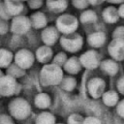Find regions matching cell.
Here are the masks:
<instances>
[{
	"label": "cell",
	"instance_id": "35",
	"mask_svg": "<svg viewBox=\"0 0 124 124\" xmlns=\"http://www.w3.org/2000/svg\"><path fill=\"white\" fill-rule=\"evenodd\" d=\"M118 90L124 94V77H122L118 81Z\"/></svg>",
	"mask_w": 124,
	"mask_h": 124
},
{
	"label": "cell",
	"instance_id": "20",
	"mask_svg": "<svg viewBox=\"0 0 124 124\" xmlns=\"http://www.w3.org/2000/svg\"><path fill=\"white\" fill-rule=\"evenodd\" d=\"M35 105L40 108H46L50 105V98L45 93L38 94L35 98Z\"/></svg>",
	"mask_w": 124,
	"mask_h": 124
},
{
	"label": "cell",
	"instance_id": "21",
	"mask_svg": "<svg viewBox=\"0 0 124 124\" xmlns=\"http://www.w3.org/2000/svg\"><path fill=\"white\" fill-rule=\"evenodd\" d=\"M13 59V54L11 51L5 48H1L0 50V66L2 68L8 67Z\"/></svg>",
	"mask_w": 124,
	"mask_h": 124
},
{
	"label": "cell",
	"instance_id": "4",
	"mask_svg": "<svg viewBox=\"0 0 124 124\" xmlns=\"http://www.w3.org/2000/svg\"><path fill=\"white\" fill-rule=\"evenodd\" d=\"M10 111L16 119H24L30 113V107L24 99H16L10 104Z\"/></svg>",
	"mask_w": 124,
	"mask_h": 124
},
{
	"label": "cell",
	"instance_id": "6",
	"mask_svg": "<svg viewBox=\"0 0 124 124\" xmlns=\"http://www.w3.org/2000/svg\"><path fill=\"white\" fill-rule=\"evenodd\" d=\"M17 83L15 77L11 75L2 76L0 79V93L3 96H11L16 92Z\"/></svg>",
	"mask_w": 124,
	"mask_h": 124
},
{
	"label": "cell",
	"instance_id": "27",
	"mask_svg": "<svg viewBox=\"0 0 124 124\" xmlns=\"http://www.w3.org/2000/svg\"><path fill=\"white\" fill-rule=\"evenodd\" d=\"M66 61H67V56H66V54L64 52L57 53L54 56V58H53V63L56 64V65H58V66L64 65L66 63Z\"/></svg>",
	"mask_w": 124,
	"mask_h": 124
},
{
	"label": "cell",
	"instance_id": "10",
	"mask_svg": "<svg viewBox=\"0 0 124 124\" xmlns=\"http://www.w3.org/2000/svg\"><path fill=\"white\" fill-rule=\"evenodd\" d=\"M105 81L102 78H94L88 82V91L93 98H99L104 94Z\"/></svg>",
	"mask_w": 124,
	"mask_h": 124
},
{
	"label": "cell",
	"instance_id": "38",
	"mask_svg": "<svg viewBox=\"0 0 124 124\" xmlns=\"http://www.w3.org/2000/svg\"><path fill=\"white\" fill-rule=\"evenodd\" d=\"M90 5H93V6H97V5H100L102 4L103 2H105L106 0H88Z\"/></svg>",
	"mask_w": 124,
	"mask_h": 124
},
{
	"label": "cell",
	"instance_id": "25",
	"mask_svg": "<svg viewBox=\"0 0 124 124\" xmlns=\"http://www.w3.org/2000/svg\"><path fill=\"white\" fill-rule=\"evenodd\" d=\"M61 86L64 90L66 91H72L75 87H76V79L74 78H71V77H68V78H65L64 79H62L61 81Z\"/></svg>",
	"mask_w": 124,
	"mask_h": 124
},
{
	"label": "cell",
	"instance_id": "18",
	"mask_svg": "<svg viewBox=\"0 0 124 124\" xmlns=\"http://www.w3.org/2000/svg\"><path fill=\"white\" fill-rule=\"evenodd\" d=\"M81 63L80 60H78L77 57H71L69 59H67L66 63L64 64V68L65 70L70 73V74H77L80 71L81 68Z\"/></svg>",
	"mask_w": 124,
	"mask_h": 124
},
{
	"label": "cell",
	"instance_id": "12",
	"mask_svg": "<svg viewBox=\"0 0 124 124\" xmlns=\"http://www.w3.org/2000/svg\"><path fill=\"white\" fill-rule=\"evenodd\" d=\"M4 5L7 9V11L9 12V14L11 16H18L21 11L23 10V4L21 1H17V0H5Z\"/></svg>",
	"mask_w": 124,
	"mask_h": 124
},
{
	"label": "cell",
	"instance_id": "30",
	"mask_svg": "<svg viewBox=\"0 0 124 124\" xmlns=\"http://www.w3.org/2000/svg\"><path fill=\"white\" fill-rule=\"evenodd\" d=\"M113 39H123L124 40V26H119L113 31Z\"/></svg>",
	"mask_w": 124,
	"mask_h": 124
},
{
	"label": "cell",
	"instance_id": "1",
	"mask_svg": "<svg viewBox=\"0 0 124 124\" xmlns=\"http://www.w3.org/2000/svg\"><path fill=\"white\" fill-rule=\"evenodd\" d=\"M63 79V72L60 66L52 63L46 64L41 71V80L45 85L58 84Z\"/></svg>",
	"mask_w": 124,
	"mask_h": 124
},
{
	"label": "cell",
	"instance_id": "17",
	"mask_svg": "<svg viewBox=\"0 0 124 124\" xmlns=\"http://www.w3.org/2000/svg\"><path fill=\"white\" fill-rule=\"evenodd\" d=\"M46 5L51 12L62 13L67 9V0H46Z\"/></svg>",
	"mask_w": 124,
	"mask_h": 124
},
{
	"label": "cell",
	"instance_id": "13",
	"mask_svg": "<svg viewBox=\"0 0 124 124\" xmlns=\"http://www.w3.org/2000/svg\"><path fill=\"white\" fill-rule=\"evenodd\" d=\"M103 18L106 22L108 23H114L116 22L120 16H119V13H118V9H116L115 7L113 6H108L107 7L104 11H103Z\"/></svg>",
	"mask_w": 124,
	"mask_h": 124
},
{
	"label": "cell",
	"instance_id": "11",
	"mask_svg": "<svg viewBox=\"0 0 124 124\" xmlns=\"http://www.w3.org/2000/svg\"><path fill=\"white\" fill-rule=\"evenodd\" d=\"M58 29L53 27V26H50V27H46L44 29V31L42 32V39H43V42L46 45V46H51L53 45L57 39L59 38V35H58Z\"/></svg>",
	"mask_w": 124,
	"mask_h": 124
},
{
	"label": "cell",
	"instance_id": "28",
	"mask_svg": "<svg viewBox=\"0 0 124 124\" xmlns=\"http://www.w3.org/2000/svg\"><path fill=\"white\" fill-rule=\"evenodd\" d=\"M84 119L79 114H72L68 118V124H83Z\"/></svg>",
	"mask_w": 124,
	"mask_h": 124
},
{
	"label": "cell",
	"instance_id": "36",
	"mask_svg": "<svg viewBox=\"0 0 124 124\" xmlns=\"http://www.w3.org/2000/svg\"><path fill=\"white\" fill-rule=\"evenodd\" d=\"M117 109H118V113L124 118V100L118 105V108H117Z\"/></svg>",
	"mask_w": 124,
	"mask_h": 124
},
{
	"label": "cell",
	"instance_id": "29",
	"mask_svg": "<svg viewBox=\"0 0 124 124\" xmlns=\"http://www.w3.org/2000/svg\"><path fill=\"white\" fill-rule=\"evenodd\" d=\"M73 5L77 8V9H85L88 7V5H90L88 0H73Z\"/></svg>",
	"mask_w": 124,
	"mask_h": 124
},
{
	"label": "cell",
	"instance_id": "7",
	"mask_svg": "<svg viewBox=\"0 0 124 124\" xmlns=\"http://www.w3.org/2000/svg\"><path fill=\"white\" fill-rule=\"evenodd\" d=\"M108 53L110 56L117 61L124 59V40L123 39H113L108 46Z\"/></svg>",
	"mask_w": 124,
	"mask_h": 124
},
{
	"label": "cell",
	"instance_id": "16",
	"mask_svg": "<svg viewBox=\"0 0 124 124\" xmlns=\"http://www.w3.org/2000/svg\"><path fill=\"white\" fill-rule=\"evenodd\" d=\"M51 57H52V50L46 45L40 46L36 51V58L42 63L48 62Z\"/></svg>",
	"mask_w": 124,
	"mask_h": 124
},
{
	"label": "cell",
	"instance_id": "32",
	"mask_svg": "<svg viewBox=\"0 0 124 124\" xmlns=\"http://www.w3.org/2000/svg\"><path fill=\"white\" fill-rule=\"evenodd\" d=\"M27 1H28V5L31 9H39L43 4L42 0H27Z\"/></svg>",
	"mask_w": 124,
	"mask_h": 124
},
{
	"label": "cell",
	"instance_id": "41",
	"mask_svg": "<svg viewBox=\"0 0 124 124\" xmlns=\"http://www.w3.org/2000/svg\"><path fill=\"white\" fill-rule=\"evenodd\" d=\"M17 1H21L22 2V1H26V0H17Z\"/></svg>",
	"mask_w": 124,
	"mask_h": 124
},
{
	"label": "cell",
	"instance_id": "40",
	"mask_svg": "<svg viewBox=\"0 0 124 124\" xmlns=\"http://www.w3.org/2000/svg\"><path fill=\"white\" fill-rule=\"evenodd\" d=\"M108 1L109 3H112V4H122L124 2V0H107Z\"/></svg>",
	"mask_w": 124,
	"mask_h": 124
},
{
	"label": "cell",
	"instance_id": "8",
	"mask_svg": "<svg viewBox=\"0 0 124 124\" xmlns=\"http://www.w3.org/2000/svg\"><path fill=\"white\" fill-rule=\"evenodd\" d=\"M15 61L16 64L22 69H27L32 66L34 62V55L31 51L27 49H20L16 53Z\"/></svg>",
	"mask_w": 124,
	"mask_h": 124
},
{
	"label": "cell",
	"instance_id": "33",
	"mask_svg": "<svg viewBox=\"0 0 124 124\" xmlns=\"http://www.w3.org/2000/svg\"><path fill=\"white\" fill-rule=\"evenodd\" d=\"M83 124H101V121L98 118H96V117L89 116V117L84 119Z\"/></svg>",
	"mask_w": 124,
	"mask_h": 124
},
{
	"label": "cell",
	"instance_id": "15",
	"mask_svg": "<svg viewBox=\"0 0 124 124\" xmlns=\"http://www.w3.org/2000/svg\"><path fill=\"white\" fill-rule=\"evenodd\" d=\"M87 42L91 46L94 47H100L102 46L105 42H106V35L99 31V32H94L92 34H90L87 38Z\"/></svg>",
	"mask_w": 124,
	"mask_h": 124
},
{
	"label": "cell",
	"instance_id": "2",
	"mask_svg": "<svg viewBox=\"0 0 124 124\" xmlns=\"http://www.w3.org/2000/svg\"><path fill=\"white\" fill-rule=\"evenodd\" d=\"M78 27V20L76 16L70 14L60 16L56 20V28L64 35L74 33Z\"/></svg>",
	"mask_w": 124,
	"mask_h": 124
},
{
	"label": "cell",
	"instance_id": "3",
	"mask_svg": "<svg viewBox=\"0 0 124 124\" xmlns=\"http://www.w3.org/2000/svg\"><path fill=\"white\" fill-rule=\"evenodd\" d=\"M60 44L67 51L76 52L81 48L82 44H83V40L79 35L75 34V33H71V34H67V35L61 37L60 38Z\"/></svg>",
	"mask_w": 124,
	"mask_h": 124
},
{
	"label": "cell",
	"instance_id": "37",
	"mask_svg": "<svg viewBox=\"0 0 124 124\" xmlns=\"http://www.w3.org/2000/svg\"><path fill=\"white\" fill-rule=\"evenodd\" d=\"M0 31H1V34H5L6 31H8V26L6 25V23L4 21H1V24H0Z\"/></svg>",
	"mask_w": 124,
	"mask_h": 124
},
{
	"label": "cell",
	"instance_id": "19",
	"mask_svg": "<svg viewBox=\"0 0 124 124\" xmlns=\"http://www.w3.org/2000/svg\"><path fill=\"white\" fill-rule=\"evenodd\" d=\"M101 68L104 70V72H106L108 75H115L118 71V65L116 63L115 60H111V59H107L104 60L101 63Z\"/></svg>",
	"mask_w": 124,
	"mask_h": 124
},
{
	"label": "cell",
	"instance_id": "39",
	"mask_svg": "<svg viewBox=\"0 0 124 124\" xmlns=\"http://www.w3.org/2000/svg\"><path fill=\"white\" fill-rule=\"evenodd\" d=\"M118 13H119V16L120 17H123L124 18V3H122L119 8H118Z\"/></svg>",
	"mask_w": 124,
	"mask_h": 124
},
{
	"label": "cell",
	"instance_id": "23",
	"mask_svg": "<svg viewBox=\"0 0 124 124\" xmlns=\"http://www.w3.org/2000/svg\"><path fill=\"white\" fill-rule=\"evenodd\" d=\"M80 21L82 23H89V22H95L97 20V15L92 10H85L79 17Z\"/></svg>",
	"mask_w": 124,
	"mask_h": 124
},
{
	"label": "cell",
	"instance_id": "26",
	"mask_svg": "<svg viewBox=\"0 0 124 124\" xmlns=\"http://www.w3.org/2000/svg\"><path fill=\"white\" fill-rule=\"evenodd\" d=\"M8 74L15 77V78H18L24 75V69H22L21 67H19L18 65H13L9 68L8 70Z\"/></svg>",
	"mask_w": 124,
	"mask_h": 124
},
{
	"label": "cell",
	"instance_id": "9",
	"mask_svg": "<svg viewBox=\"0 0 124 124\" xmlns=\"http://www.w3.org/2000/svg\"><path fill=\"white\" fill-rule=\"evenodd\" d=\"M80 63L83 67L87 69H94L99 65V56L95 50H88L84 52L80 58Z\"/></svg>",
	"mask_w": 124,
	"mask_h": 124
},
{
	"label": "cell",
	"instance_id": "34",
	"mask_svg": "<svg viewBox=\"0 0 124 124\" xmlns=\"http://www.w3.org/2000/svg\"><path fill=\"white\" fill-rule=\"evenodd\" d=\"M0 124H14L13 120L8 116V115H1V118H0Z\"/></svg>",
	"mask_w": 124,
	"mask_h": 124
},
{
	"label": "cell",
	"instance_id": "14",
	"mask_svg": "<svg viewBox=\"0 0 124 124\" xmlns=\"http://www.w3.org/2000/svg\"><path fill=\"white\" fill-rule=\"evenodd\" d=\"M30 20H31V25L36 29L44 28L46 26L47 23V18L45 16V14L42 12H36L32 14L30 16Z\"/></svg>",
	"mask_w": 124,
	"mask_h": 124
},
{
	"label": "cell",
	"instance_id": "5",
	"mask_svg": "<svg viewBox=\"0 0 124 124\" xmlns=\"http://www.w3.org/2000/svg\"><path fill=\"white\" fill-rule=\"evenodd\" d=\"M31 26L30 17L24 16H16L11 24V31L15 34H24L26 33Z\"/></svg>",
	"mask_w": 124,
	"mask_h": 124
},
{
	"label": "cell",
	"instance_id": "31",
	"mask_svg": "<svg viewBox=\"0 0 124 124\" xmlns=\"http://www.w3.org/2000/svg\"><path fill=\"white\" fill-rule=\"evenodd\" d=\"M0 16H1L2 19H4V20L9 19V18H11V16H12L9 14V12L7 11V9H6L5 5H4V3H2V4L0 5Z\"/></svg>",
	"mask_w": 124,
	"mask_h": 124
},
{
	"label": "cell",
	"instance_id": "24",
	"mask_svg": "<svg viewBox=\"0 0 124 124\" xmlns=\"http://www.w3.org/2000/svg\"><path fill=\"white\" fill-rule=\"evenodd\" d=\"M54 122L55 118L49 112H43L36 119V124H54Z\"/></svg>",
	"mask_w": 124,
	"mask_h": 124
},
{
	"label": "cell",
	"instance_id": "22",
	"mask_svg": "<svg viewBox=\"0 0 124 124\" xmlns=\"http://www.w3.org/2000/svg\"><path fill=\"white\" fill-rule=\"evenodd\" d=\"M103 101L107 106H114L118 102V95L115 91H108L103 94Z\"/></svg>",
	"mask_w": 124,
	"mask_h": 124
}]
</instances>
